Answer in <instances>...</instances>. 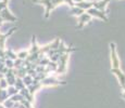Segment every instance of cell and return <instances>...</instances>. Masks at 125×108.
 Here are the masks:
<instances>
[{"mask_svg":"<svg viewBox=\"0 0 125 108\" xmlns=\"http://www.w3.org/2000/svg\"><path fill=\"white\" fill-rule=\"evenodd\" d=\"M73 1H74V3H78V2H83L85 0H73Z\"/></svg>","mask_w":125,"mask_h":108,"instance_id":"21","label":"cell"},{"mask_svg":"<svg viewBox=\"0 0 125 108\" xmlns=\"http://www.w3.org/2000/svg\"><path fill=\"white\" fill-rule=\"evenodd\" d=\"M4 55H6V58L7 59H12V61H15V59H18V55L16 53L13 51V50L9 49L7 50V51H4Z\"/></svg>","mask_w":125,"mask_h":108,"instance_id":"10","label":"cell"},{"mask_svg":"<svg viewBox=\"0 0 125 108\" xmlns=\"http://www.w3.org/2000/svg\"><path fill=\"white\" fill-rule=\"evenodd\" d=\"M122 96H123V98H125V91H123V93H122Z\"/></svg>","mask_w":125,"mask_h":108,"instance_id":"24","label":"cell"},{"mask_svg":"<svg viewBox=\"0 0 125 108\" xmlns=\"http://www.w3.org/2000/svg\"><path fill=\"white\" fill-rule=\"evenodd\" d=\"M22 80H23V82H24V84H25L26 88L34 83V78H33V77L31 76V75H26V76L22 79Z\"/></svg>","mask_w":125,"mask_h":108,"instance_id":"12","label":"cell"},{"mask_svg":"<svg viewBox=\"0 0 125 108\" xmlns=\"http://www.w3.org/2000/svg\"><path fill=\"white\" fill-rule=\"evenodd\" d=\"M86 12L89 14L91 17H98V18H100V20H102V21H104V22H108V21H109L108 16L105 15V12L100 11V10H98V9L90 8V9H88V10L86 11Z\"/></svg>","mask_w":125,"mask_h":108,"instance_id":"3","label":"cell"},{"mask_svg":"<svg viewBox=\"0 0 125 108\" xmlns=\"http://www.w3.org/2000/svg\"><path fill=\"white\" fill-rule=\"evenodd\" d=\"M75 6L78 7V8H81V9H83L84 11H87L88 9H90L94 7V1H87V0H85V1H83V2L75 3Z\"/></svg>","mask_w":125,"mask_h":108,"instance_id":"9","label":"cell"},{"mask_svg":"<svg viewBox=\"0 0 125 108\" xmlns=\"http://www.w3.org/2000/svg\"><path fill=\"white\" fill-rule=\"evenodd\" d=\"M111 71L116 76L117 80H119L120 84H121V88L123 89V91H125V74L120 68H112Z\"/></svg>","mask_w":125,"mask_h":108,"instance_id":"4","label":"cell"},{"mask_svg":"<svg viewBox=\"0 0 125 108\" xmlns=\"http://www.w3.org/2000/svg\"><path fill=\"white\" fill-rule=\"evenodd\" d=\"M14 86H15V88L19 90V92H20L22 89L26 88L25 84H24V82H23V80L21 78H16V81H15V84H14Z\"/></svg>","mask_w":125,"mask_h":108,"instance_id":"14","label":"cell"},{"mask_svg":"<svg viewBox=\"0 0 125 108\" xmlns=\"http://www.w3.org/2000/svg\"><path fill=\"white\" fill-rule=\"evenodd\" d=\"M68 61H69V53H63L60 56L59 61L57 62L58 68H57V74H64L68 69Z\"/></svg>","mask_w":125,"mask_h":108,"instance_id":"1","label":"cell"},{"mask_svg":"<svg viewBox=\"0 0 125 108\" xmlns=\"http://www.w3.org/2000/svg\"><path fill=\"white\" fill-rule=\"evenodd\" d=\"M8 2L7 0H2V1H0V11H2L3 9L8 8Z\"/></svg>","mask_w":125,"mask_h":108,"instance_id":"19","label":"cell"},{"mask_svg":"<svg viewBox=\"0 0 125 108\" xmlns=\"http://www.w3.org/2000/svg\"><path fill=\"white\" fill-rule=\"evenodd\" d=\"M85 12L86 11H84L83 9L78 8V7H76V6H74L71 8V14H73V15H75V16H80L83 13H85Z\"/></svg>","mask_w":125,"mask_h":108,"instance_id":"11","label":"cell"},{"mask_svg":"<svg viewBox=\"0 0 125 108\" xmlns=\"http://www.w3.org/2000/svg\"><path fill=\"white\" fill-rule=\"evenodd\" d=\"M8 98H9L8 91L3 90V89H0V104H3V102L7 100Z\"/></svg>","mask_w":125,"mask_h":108,"instance_id":"13","label":"cell"},{"mask_svg":"<svg viewBox=\"0 0 125 108\" xmlns=\"http://www.w3.org/2000/svg\"><path fill=\"white\" fill-rule=\"evenodd\" d=\"M0 15L4 22H16V16H14L8 8L0 11Z\"/></svg>","mask_w":125,"mask_h":108,"instance_id":"5","label":"cell"},{"mask_svg":"<svg viewBox=\"0 0 125 108\" xmlns=\"http://www.w3.org/2000/svg\"><path fill=\"white\" fill-rule=\"evenodd\" d=\"M7 91H8V95H9V97H11L12 95H15V94H18V93H19V90H18V89H16L14 85L8 86Z\"/></svg>","mask_w":125,"mask_h":108,"instance_id":"15","label":"cell"},{"mask_svg":"<svg viewBox=\"0 0 125 108\" xmlns=\"http://www.w3.org/2000/svg\"><path fill=\"white\" fill-rule=\"evenodd\" d=\"M110 50H111V64L112 68H120V59L116 53V49H115V43H110Z\"/></svg>","mask_w":125,"mask_h":108,"instance_id":"2","label":"cell"},{"mask_svg":"<svg viewBox=\"0 0 125 108\" xmlns=\"http://www.w3.org/2000/svg\"><path fill=\"white\" fill-rule=\"evenodd\" d=\"M0 108H6V107H4V106H3V105H2V104H0Z\"/></svg>","mask_w":125,"mask_h":108,"instance_id":"25","label":"cell"},{"mask_svg":"<svg viewBox=\"0 0 125 108\" xmlns=\"http://www.w3.org/2000/svg\"><path fill=\"white\" fill-rule=\"evenodd\" d=\"M2 78H4V75L1 73V71H0V79H2Z\"/></svg>","mask_w":125,"mask_h":108,"instance_id":"23","label":"cell"},{"mask_svg":"<svg viewBox=\"0 0 125 108\" xmlns=\"http://www.w3.org/2000/svg\"><path fill=\"white\" fill-rule=\"evenodd\" d=\"M3 20H2V17H1V15H0V26H1L2 25V24H3Z\"/></svg>","mask_w":125,"mask_h":108,"instance_id":"22","label":"cell"},{"mask_svg":"<svg viewBox=\"0 0 125 108\" xmlns=\"http://www.w3.org/2000/svg\"><path fill=\"white\" fill-rule=\"evenodd\" d=\"M0 1H2V0H0Z\"/></svg>","mask_w":125,"mask_h":108,"instance_id":"26","label":"cell"},{"mask_svg":"<svg viewBox=\"0 0 125 108\" xmlns=\"http://www.w3.org/2000/svg\"><path fill=\"white\" fill-rule=\"evenodd\" d=\"M14 104H15V103H14L13 100H12L11 98L9 97L7 100H4L3 104H2V105H3V106L6 107V108H13V107H14Z\"/></svg>","mask_w":125,"mask_h":108,"instance_id":"17","label":"cell"},{"mask_svg":"<svg viewBox=\"0 0 125 108\" xmlns=\"http://www.w3.org/2000/svg\"><path fill=\"white\" fill-rule=\"evenodd\" d=\"M16 55H18V58L22 59V61H25V59L28 57V55H30V52L28 51H21V52H19V53H16Z\"/></svg>","mask_w":125,"mask_h":108,"instance_id":"16","label":"cell"},{"mask_svg":"<svg viewBox=\"0 0 125 108\" xmlns=\"http://www.w3.org/2000/svg\"><path fill=\"white\" fill-rule=\"evenodd\" d=\"M110 1H112V0H97V1H94L93 8L105 12V9H107V7H108V4H109Z\"/></svg>","mask_w":125,"mask_h":108,"instance_id":"8","label":"cell"},{"mask_svg":"<svg viewBox=\"0 0 125 108\" xmlns=\"http://www.w3.org/2000/svg\"><path fill=\"white\" fill-rule=\"evenodd\" d=\"M64 3L69 4V6L71 7V8H72V7H74V6H75V3H74V1H73V0H64Z\"/></svg>","mask_w":125,"mask_h":108,"instance_id":"20","label":"cell"},{"mask_svg":"<svg viewBox=\"0 0 125 108\" xmlns=\"http://www.w3.org/2000/svg\"><path fill=\"white\" fill-rule=\"evenodd\" d=\"M90 21H91V16L87 13V12H85V13H83L82 15L78 16V24L76 27L81 29V28H83L87 23H89Z\"/></svg>","mask_w":125,"mask_h":108,"instance_id":"7","label":"cell"},{"mask_svg":"<svg viewBox=\"0 0 125 108\" xmlns=\"http://www.w3.org/2000/svg\"><path fill=\"white\" fill-rule=\"evenodd\" d=\"M8 82H7V80H6V78H2V79H0V89H3V90H7L8 89Z\"/></svg>","mask_w":125,"mask_h":108,"instance_id":"18","label":"cell"},{"mask_svg":"<svg viewBox=\"0 0 125 108\" xmlns=\"http://www.w3.org/2000/svg\"><path fill=\"white\" fill-rule=\"evenodd\" d=\"M33 2L35 3H39V4H44L46 7V13H45V17L48 18L50 15V12L52 11V8H51V2L52 0H33Z\"/></svg>","mask_w":125,"mask_h":108,"instance_id":"6","label":"cell"}]
</instances>
